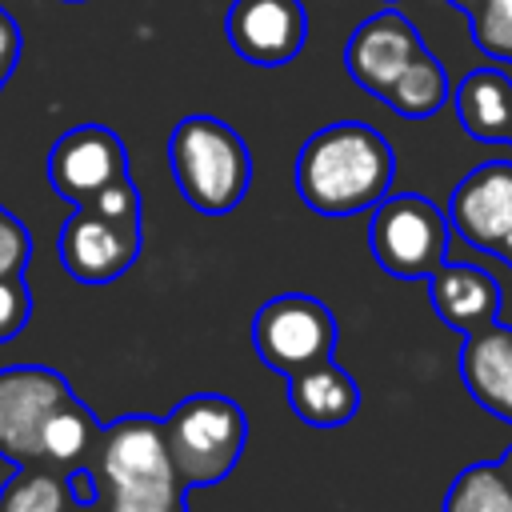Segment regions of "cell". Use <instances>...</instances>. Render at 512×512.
<instances>
[{
    "mask_svg": "<svg viewBox=\"0 0 512 512\" xmlns=\"http://www.w3.org/2000/svg\"><path fill=\"white\" fill-rule=\"evenodd\" d=\"M60 264L80 284H108L128 272L140 256V224L112 220L88 204H76L56 240Z\"/></svg>",
    "mask_w": 512,
    "mask_h": 512,
    "instance_id": "cell-7",
    "label": "cell"
},
{
    "mask_svg": "<svg viewBox=\"0 0 512 512\" xmlns=\"http://www.w3.org/2000/svg\"><path fill=\"white\" fill-rule=\"evenodd\" d=\"M28 312H32V296H28L24 280L20 276H0V344L12 340L28 324Z\"/></svg>",
    "mask_w": 512,
    "mask_h": 512,
    "instance_id": "cell-23",
    "label": "cell"
},
{
    "mask_svg": "<svg viewBox=\"0 0 512 512\" xmlns=\"http://www.w3.org/2000/svg\"><path fill=\"white\" fill-rule=\"evenodd\" d=\"M92 436H96L92 412H88L76 396H68L64 404H56V408L48 412V420H44V428H40V456H48V460L72 468V464L84 460Z\"/></svg>",
    "mask_w": 512,
    "mask_h": 512,
    "instance_id": "cell-19",
    "label": "cell"
},
{
    "mask_svg": "<svg viewBox=\"0 0 512 512\" xmlns=\"http://www.w3.org/2000/svg\"><path fill=\"white\" fill-rule=\"evenodd\" d=\"M284 380H288V404H292V412L304 424H312V428H340L360 408L356 380L344 368H336L332 356L320 360V364L296 368Z\"/></svg>",
    "mask_w": 512,
    "mask_h": 512,
    "instance_id": "cell-15",
    "label": "cell"
},
{
    "mask_svg": "<svg viewBox=\"0 0 512 512\" xmlns=\"http://www.w3.org/2000/svg\"><path fill=\"white\" fill-rule=\"evenodd\" d=\"M168 164L180 196L208 216L232 212L252 184L248 144L216 116H184L168 136Z\"/></svg>",
    "mask_w": 512,
    "mask_h": 512,
    "instance_id": "cell-2",
    "label": "cell"
},
{
    "mask_svg": "<svg viewBox=\"0 0 512 512\" xmlns=\"http://www.w3.org/2000/svg\"><path fill=\"white\" fill-rule=\"evenodd\" d=\"M460 128L484 144H508L512 136V76L500 68H476L452 88Z\"/></svg>",
    "mask_w": 512,
    "mask_h": 512,
    "instance_id": "cell-16",
    "label": "cell"
},
{
    "mask_svg": "<svg viewBox=\"0 0 512 512\" xmlns=\"http://www.w3.org/2000/svg\"><path fill=\"white\" fill-rule=\"evenodd\" d=\"M180 512H184V508H180Z\"/></svg>",
    "mask_w": 512,
    "mask_h": 512,
    "instance_id": "cell-33",
    "label": "cell"
},
{
    "mask_svg": "<svg viewBox=\"0 0 512 512\" xmlns=\"http://www.w3.org/2000/svg\"><path fill=\"white\" fill-rule=\"evenodd\" d=\"M384 4H392V0H384Z\"/></svg>",
    "mask_w": 512,
    "mask_h": 512,
    "instance_id": "cell-32",
    "label": "cell"
},
{
    "mask_svg": "<svg viewBox=\"0 0 512 512\" xmlns=\"http://www.w3.org/2000/svg\"><path fill=\"white\" fill-rule=\"evenodd\" d=\"M428 300L436 316L456 332H480L492 320H500V284L492 272L476 264H452L444 260L428 276Z\"/></svg>",
    "mask_w": 512,
    "mask_h": 512,
    "instance_id": "cell-14",
    "label": "cell"
},
{
    "mask_svg": "<svg viewBox=\"0 0 512 512\" xmlns=\"http://www.w3.org/2000/svg\"><path fill=\"white\" fill-rule=\"evenodd\" d=\"M160 428H164L172 472L184 488L220 484L236 468L244 440H248V420L240 404L228 396H212V392L180 400Z\"/></svg>",
    "mask_w": 512,
    "mask_h": 512,
    "instance_id": "cell-4",
    "label": "cell"
},
{
    "mask_svg": "<svg viewBox=\"0 0 512 512\" xmlns=\"http://www.w3.org/2000/svg\"><path fill=\"white\" fill-rule=\"evenodd\" d=\"M68 500V484H60L48 472H20L4 496H0V512H60Z\"/></svg>",
    "mask_w": 512,
    "mask_h": 512,
    "instance_id": "cell-20",
    "label": "cell"
},
{
    "mask_svg": "<svg viewBox=\"0 0 512 512\" xmlns=\"http://www.w3.org/2000/svg\"><path fill=\"white\" fill-rule=\"evenodd\" d=\"M448 4H452V8H460V12H472L480 0H448Z\"/></svg>",
    "mask_w": 512,
    "mask_h": 512,
    "instance_id": "cell-27",
    "label": "cell"
},
{
    "mask_svg": "<svg viewBox=\"0 0 512 512\" xmlns=\"http://www.w3.org/2000/svg\"><path fill=\"white\" fill-rule=\"evenodd\" d=\"M64 4H80V0H64Z\"/></svg>",
    "mask_w": 512,
    "mask_h": 512,
    "instance_id": "cell-30",
    "label": "cell"
},
{
    "mask_svg": "<svg viewBox=\"0 0 512 512\" xmlns=\"http://www.w3.org/2000/svg\"><path fill=\"white\" fill-rule=\"evenodd\" d=\"M500 468H504V472H508V480H512V448L500 456Z\"/></svg>",
    "mask_w": 512,
    "mask_h": 512,
    "instance_id": "cell-29",
    "label": "cell"
},
{
    "mask_svg": "<svg viewBox=\"0 0 512 512\" xmlns=\"http://www.w3.org/2000/svg\"><path fill=\"white\" fill-rule=\"evenodd\" d=\"M420 48H424V40H420L416 24L396 8H380L376 16H368L352 28V36L344 44V68L364 92L384 100L392 80L408 68V60Z\"/></svg>",
    "mask_w": 512,
    "mask_h": 512,
    "instance_id": "cell-12",
    "label": "cell"
},
{
    "mask_svg": "<svg viewBox=\"0 0 512 512\" xmlns=\"http://www.w3.org/2000/svg\"><path fill=\"white\" fill-rule=\"evenodd\" d=\"M84 204H88V208H96V212H104V216H112V220L140 224V192H136L132 176H120V180L104 184V188H100L96 196H88Z\"/></svg>",
    "mask_w": 512,
    "mask_h": 512,
    "instance_id": "cell-22",
    "label": "cell"
},
{
    "mask_svg": "<svg viewBox=\"0 0 512 512\" xmlns=\"http://www.w3.org/2000/svg\"><path fill=\"white\" fill-rule=\"evenodd\" d=\"M252 344L268 368L288 376L296 368H308V364H320L332 356L336 320H332L328 304H320L316 296L288 292V296L268 300L252 316Z\"/></svg>",
    "mask_w": 512,
    "mask_h": 512,
    "instance_id": "cell-6",
    "label": "cell"
},
{
    "mask_svg": "<svg viewBox=\"0 0 512 512\" xmlns=\"http://www.w3.org/2000/svg\"><path fill=\"white\" fill-rule=\"evenodd\" d=\"M448 224L464 244L500 252V244L512 236V160L476 164L452 188Z\"/></svg>",
    "mask_w": 512,
    "mask_h": 512,
    "instance_id": "cell-11",
    "label": "cell"
},
{
    "mask_svg": "<svg viewBox=\"0 0 512 512\" xmlns=\"http://www.w3.org/2000/svg\"><path fill=\"white\" fill-rule=\"evenodd\" d=\"M120 176H128V152L120 136L104 124H76L48 152V180L56 196L72 204H84Z\"/></svg>",
    "mask_w": 512,
    "mask_h": 512,
    "instance_id": "cell-10",
    "label": "cell"
},
{
    "mask_svg": "<svg viewBox=\"0 0 512 512\" xmlns=\"http://www.w3.org/2000/svg\"><path fill=\"white\" fill-rule=\"evenodd\" d=\"M100 476L112 492V512H180L184 484L172 472L164 428L152 416L116 420L104 432Z\"/></svg>",
    "mask_w": 512,
    "mask_h": 512,
    "instance_id": "cell-3",
    "label": "cell"
},
{
    "mask_svg": "<svg viewBox=\"0 0 512 512\" xmlns=\"http://www.w3.org/2000/svg\"><path fill=\"white\" fill-rule=\"evenodd\" d=\"M444 512H512V480L500 468V460H480L456 472Z\"/></svg>",
    "mask_w": 512,
    "mask_h": 512,
    "instance_id": "cell-18",
    "label": "cell"
},
{
    "mask_svg": "<svg viewBox=\"0 0 512 512\" xmlns=\"http://www.w3.org/2000/svg\"><path fill=\"white\" fill-rule=\"evenodd\" d=\"M224 32L240 60L280 68L300 56L308 40V12L300 0H232Z\"/></svg>",
    "mask_w": 512,
    "mask_h": 512,
    "instance_id": "cell-9",
    "label": "cell"
},
{
    "mask_svg": "<svg viewBox=\"0 0 512 512\" xmlns=\"http://www.w3.org/2000/svg\"><path fill=\"white\" fill-rule=\"evenodd\" d=\"M468 24L484 56L512 64V0H480L468 12Z\"/></svg>",
    "mask_w": 512,
    "mask_h": 512,
    "instance_id": "cell-21",
    "label": "cell"
},
{
    "mask_svg": "<svg viewBox=\"0 0 512 512\" xmlns=\"http://www.w3.org/2000/svg\"><path fill=\"white\" fill-rule=\"evenodd\" d=\"M396 176L392 144L360 120H336L312 132L296 156V192L320 216H356L376 208Z\"/></svg>",
    "mask_w": 512,
    "mask_h": 512,
    "instance_id": "cell-1",
    "label": "cell"
},
{
    "mask_svg": "<svg viewBox=\"0 0 512 512\" xmlns=\"http://www.w3.org/2000/svg\"><path fill=\"white\" fill-rule=\"evenodd\" d=\"M28 252L32 244H28L24 224L8 208H0V276H20L28 264Z\"/></svg>",
    "mask_w": 512,
    "mask_h": 512,
    "instance_id": "cell-24",
    "label": "cell"
},
{
    "mask_svg": "<svg viewBox=\"0 0 512 512\" xmlns=\"http://www.w3.org/2000/svg\"><path fill=\"white\" fill-rule=\"evenodd\" d=\"M460 380L484 412L512 424V328L508 324L492 320L488 328L464 336Z\"/></svg>",
    "mask_w": 512,
    "mask_h": 512,
    "instance_id": "cell-13",
    "label": "cell"
},
{
    "mask_svg": "<svg viewBox=\"0 0 512 512\" xmlns=\"http://www.w3.org/2000/svg\"><path fill=\"white\" fill-rule=\"evenodd\" d=\"M64 484H68V492H76V500H80V504H92V500H96V488L88 484V476H84V472H72V480H64Z\"/></svg>",
    "mask_w": 512,
    "mask_h": 512,
    "instance_id": "cell-26",
    "label": "cell"
},
{
    "mask_svg": "<svg viewBox=\"0 0 512 512\" xmlns=\"http://www.w3.org/2000/svg\"><path fill=\"white\" fill-rule=\"evenodd\" d=\"M448 232H452L448 212H440L428 196L400 192V196H384L372 208L368 244L388 276L428 280L448 260Z\"/></svg>",
    "mask_w": 512,
    "mask_h": 512,
    "instance_id": "cell-5",
    "label": "cell"
},
{
    "mask_svg": "<svg viewBox=\"0 0 512 512\" xmlns=\"http://www.w3.org/2000/svg\"><path fill=\"white\" fill-rule=\"evenodd\" d=\"M72 396L68 380L52 368L16 364L0 368V456L32 464L40 456V428L56 404Z\"/></svg>",
    "mask_w": 512,
    "mask_h": 512,
    "instance_id": "cell-8",
    "label": "cell"
},
{
    "mask_svg": "<svg viewBox=\"0 0 512 512\" xmlns=\"http://www.w3.org/2000/svg\"><path fill=\"white\" fill-rule=\"evenodd\" d=\"M508 144H512V136H508Z\"/></svg>",
    "mask_w": 512,
    "mask_h": 512,
    "instance_id": "cell-31",
    "label": "cell"
},
{
    "mask_svg": "<svg viewBox=\"0 0 512 512\" xmlns=\"http://www.w3.org/2000/svg\"><path fill=\"white\" fill-rule=\"evenodd\" d=\"M16 60H20V24L8 8H0V84L12 76Z\"/></svg>",
    "mask_w": 512,
    "mask_h": 512,
    "instance_id": "cell-25",
    "label": "cell"
},
{
    "mask_svg": "<svg viewBox=\"0 0 512 512\" xmlns=\"http://www.w3.org/2000/svg\"><path fill=\"white\" fill-rule=\"evenodd\" d=\"M448 100H452L448 72H444V64H440L428 48H420V52L408 60V68L392 80V88L384 92V104H388L396 116H404V120H428V116H436Z\"/></svg>",
    "mask_w": 512,
    "mask_h": 512,
    "instance_id": "cell-17",
    "label": "cell"
},
{
    "mask_svg": "<svg viewBox=\"0 0 512 512\" xmlns=\"http://www.w3.org/2000/svg\"><path fill=\"white\" fill-rule=\"evenodd\" d=\"M496 256H504V264H512V236L500 244V252H496Z\"/></svg>",
    "mask_w": 512,
    "mask_h": 512,
    "instance_id": "cell-28",
    "label": "cell"
}]
</instances>
